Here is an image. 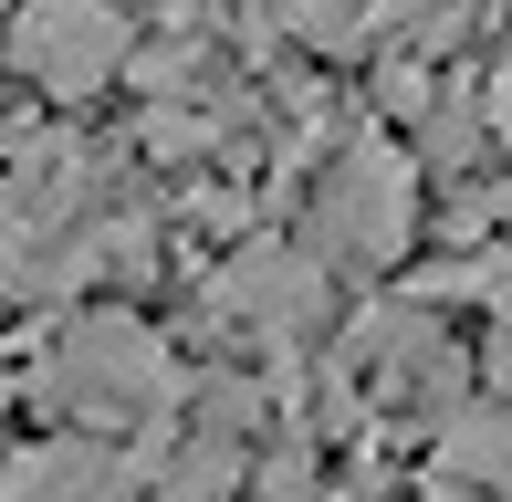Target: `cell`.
Segmentation results:
<instances>
[{"label":"cell","instance_id":"cell-1","mask_svg":"<svg viewBox=\"0 0 512 502\" xmlns=\"http://www.w3.org/2000/svg\"><path fill=\"white\" fill-rule=\"evenodd\" d=\"M168 346H157L136 314H84V325H53L42 335V367H32V398L42 419L63 429H126V419H157L168 408Z\"/></svg>","mask_w":512,"mask_h":502},{"label":"cell","instance_id":"cell-2","mask_svg":"<svg viewBox=\"0 0 512 502\" xmlns=\"http://www.w3.org/2000/svg\"><path fill=\"white\" fill-rule=\"evenodd\" d=\"M11 63L42 95H95L126 63V21H115V0H32L11 21Z\"/></svg>","mask_w":512,"mask_h":502},{"label":"cell","instance_id":"cell-3","mask_svg":"<svg viewBox=\"0 0 512 502\" xmlns=\"http://www.w3.org/2000/svg\"><path fill=\"white\" fill-rule=\"evenodd\" d=\"M408 210H418L408 168L387 147H356L335 168V189H324V241H335L345 262H398L408 251Z\"/></svg>","mask_w":512,"mask_h":502},{"label":"cell","instance_id":"cell-4","mask_svg":"<svg viewBox=\"0 0 512 502\" xmlns=\"http://www.w3.org/2000/svg\"><path fill=\"white\" fill-rule=\"evenodd\" d=\"M0 502H136V461L95 450V429H63L0 471Z\"/></svg>","mask_w":512,"mask_h":502},{"label":"cell","instance_id":"cell-5","mask_svg":"<svg viewBox=\"0 0 512 502\" xmlns=\"http://www.w3.org/2000/svg\"><path fill=\"white\" fill-rule=\"evenodd\" d=\"M0 408H11V377H0Z\"/></svg>","mask_w":512,"mask_h":502}]
</instances>
